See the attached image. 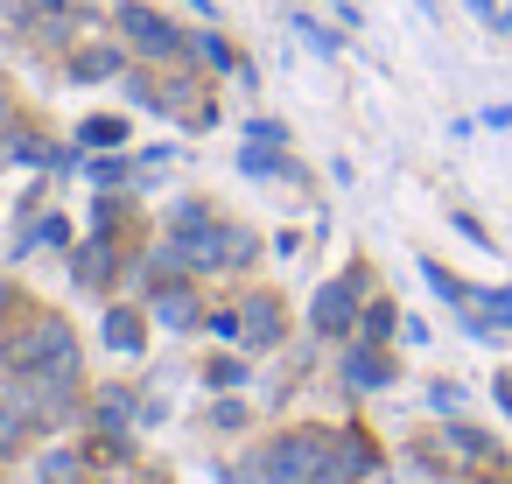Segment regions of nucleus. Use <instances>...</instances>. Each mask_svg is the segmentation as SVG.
I'll list each match as a JSON object with an SVG mask.
<instances>
[{"label":"nucleus","mask_w":512,"mask_h":484,"mask_svg":"<svg viewBox=\"0 0 512 484\" xmlns=\"http://www.w3.org/2000/svg\"><path fill=\"white\" fill-rule=\"evenodd\" d=\"M330 463V435H316V428H302V435H281L267 456H260V470H267V484H316V470Z\"/></svg>","instance_id":"1"},{"label":"nucleus","mask_w":512,"mask_h":484,"mask_svg":"<svg viewBox=\"0 0 512 484\" xmlns=\"http://www.w3.org/2000/svg\"><path fill=\"white\" fill-rule=\"evenodd\" d=\"M358 295H365V274H344V281H330V288L309 302V323H316V337H351V323H358Z\"/></svg>","instance_id":"2"},{"label":"nucleus","mask_w":512,"mask_h":484,"mask_svg":"<svg viewBox=\"0 0 512 484\" xmlns=\"http://www.w3.org/2000/svg\"><path fill=\"white\" fill-rule=\"evenodd\" d=\"M120 36L141 50V57H183L190 50V36H176L162 15H148V8H120Z\"/></svg>","instance_id":"3"},{"label":"nucleus","mask_w":512,"mask_h":484,"mask_svg":"<svg viewBox=\"0 0 512 484\" xmlns=\"http://www.w3.org/2000/svg\"><path fill=\"white\" fill-rule=\"evenodd\" d=\"M281 337V309H274V295H253L246 309H239V344L246 351H267Z\"/></svg>","instance_id":"4"},{"label":"nucleus","mask_w":512,"mask_h":484,"mask_svg":"<svg viewBox=\"0 0 512 484\" xmlns=\"http://www.w3.org/2000/svg\"><path fill=\"white\" fill-rule=\"evenodd\" d=\"M344 379H351L358 393H386V386H393V365H386L372 344H358V351H344Z\"/></svg>","instance_id":"5"},{"label":"nucleus","mask_w":512,"mask_h":484,"mask_svg":"<svg viewBox=\"0 0 512 484\" xmlns=\"http://www.w3.org/2000/svg\"><path fill=\"white\" fill-rule=\"evenodd\" d=\"M239 169H246V176H281V183H302V169H295L281 148H267V141H253V148L239 155Z\"/></svg>","instance_id":"6"},{"label":"nucleus","mask_w":512,"mask_h":484,"mask_svg":"<svg viewBox=\"0 0 512 484\" xmlns=\"http://www.w3.org/2000/svg\"><path fill=\"white\" fill-rule=\"evenodd\" d=\"M106 281H113V246L92 239V246L78 253V288H106Z\"/></svg>","instance_id":"7"},{"label":"nucleus","mask_w":512,"mask_h":484,"mask_svg":"<svg viewBox=\"0 0 512 484\" xmlns=\"http://www.w3.org/2000/svg\"><path fill=\"white\" fill-rule=\"evenodd\" d=\"M155 316H162L169 330H190V323H197V295H190V288H169V295L155 288Z\"/></svg>","instance_id":"8"},{"label":"nucleus","mask_w":512,"mask_h":484,"mask_svg":"<svg viewBox=\"0 0 512 484\" xmlns=\"http://www.w3.org/2000/svg\"><path fill=\"white\" fill-rule=\"evenodd\" d=\"M106 344L113 351H141V316L134 309H106Z\"/></svg>","instance_id":"9"},{"label":"nucleus","mask_w":512,"mask_h":484,"mask_svg":"<svg viewBox=\"0 0 512 484\" xmlns=\"http://www.w3.org/2000/svg\"><path fill=\"white\" fill-rule=\"evenodd\" d=\"M92 414H99V428H127V414H134V400H127V386H106Z\"/></svg>","instance_id":"10"},{"label":"nucleus","mask_w":512,"mask_h":484,"mask_svg":"<svg viewBox=\"0 0 512 484\" xmlns=\"http://www.w3.org/2000/svg\"><path fill=\"white\" fill-rule=\"evenodd\" d=\"M190 57H197V64H211V71H239V57H232L218 36H190Z\"/></svg>","instance_id":"11"},{"label":"nucleus","mask_w":512,"mask_h":484,"mask_svg":"<svg viewBox=\"0 0 512 484\" xmlns=\"http://www.w3.org/2000/svg\"><path fill=\"white\" fill-rule=\"evenodd\" d=\"M64 239H71V225H64V218L50 211V218H36V225H29V239H22V253H29V246H64Z\"/></svg>","instance_id":"12"},{"label":"nucleus","mask_w":512,"mask_h":484,"mask_svg":"<svg viewBox=\"0 0 512 484\" xmlns=\"http://www.w3.org/2000/svg\"><path fill=\"white\" fill-rule=\"evenodd\" d=\"M113 71H120V50H85V57H78V78H85V85H92V78H113Z\"/></svg>","instance_id":"13"},{"label":"nucleus","mask_w":512,"mask_h":484,"mask_svg":"<svg viewBox=\"0 0 512 484\" xmlns=\"http://www.w3.org/2000/svg\"><path fill=\"white\" fill-rule=\"evenodd\" d=\"M85 141L92 148H120L127 141V120H85Z\"/></svg>","instance_id":"14"},{"label":"nucleus","mask_w":512,"mask_h":484,"mask_svg":"<svg viewBox=\"0 0 512 484\" xmlns=\"http://www.w3.org/2000/svg\"><path fill=\"white\" fill-rule=\"evenodd\" d=\"M400 316H393V302H372L365 309V344H386V330H393Z\"/></svg>","instance_id":"15"},{"label":"nucleus","mask_w":512,"mask_h":484,"mask_svg":"<svg viewBox=\"0 0 512 484\" xmlns=\"http://www.w3.org/2000/svg\"><path fill=\"white\" fill-rule=\"evenodd\" d=\"M449 442H456L463 456H498V449H491V435H477V428H463V421L449 428Z\"/></svg>","instance_id":"16"},{"label":"nucleus","mask_w":512,"mask_h":484,"mask_svg":"<svg viewBox=\"0 0 512 484\" xmlns=\"http://www.w3.org/2000/svg\"><path fill=\"white\" fill-rule=\"evenodd\" d=\"M43 484H78V456H71V449H57V456L43 463Z\"/></svg>","instance_id":"17"},{"label":"nucleus","mask_w":512,"mask_h":484,"mask_svg":"<svg viewBox=\"0 0 512 484\" xmlns=\"http://www.w3.org/2000/svg\"><path fill=\"white\" fill-rule=\"evenodd\" d=\"M260 246H253V232H225V267H246Z\"/></svg>","instance_id":"18"},{"label":"nucleus","mask_w":512,"mask_h":484,"mask_svg":"<svg viewBox=\"0 0 512 484\" xmlns=\"http://www.w3.org/2000/svg\"><path fill=\"white\" fill-rule=\"evenodd\" d=\"M477 309H484L491 323H512V288H491V295H477Z\"/></svg>","instance_id":"19"},{"label":"nucleus","mask_w":512,"mask_h":484,"mask_svg":"<svg viewBox=\"0 0 512 484\" xmlns=\"http://www.w3.org/2000/svg\"><path fill=\"white\" fill-rule=\"evenodd\" d=\"M295 29H302V43H309V50H316V57H337V36H323V29H316V22H295Z\"/></svg>","instance_id":"20"},{"label":"nucleus","mask_w":512,"mask_h":484,"mask_svg":"<svg viewBox=\"0 0 512 484\" xmlns=\"http://www.w3.org/2000/svg\"><path fill=\"white\" fill-rule=\"evenodd\" d=\"M92 183H99V190H120V183H127V162H92Z\"/></svg>","instance_id":"21"},{"label":"nucleus","mask_w":512,"mask_h":484,"mask_svg":"<svg viewBox=\"0 0 512 484\" xmlns=\"http://www.w3.org/2000/svg\"><path fill=\"white\" fill-rule=\"evenodd\" d=\"M239 379H246L239 358H211V386H239Z\"/></svg>","instance_id":"22"},{"label":"nucleus","mask_w":512,"mask_h":484,"mask_svg":"<svg viewBox=\"0 0 512 484\" xmlns=\"http://www.w3.org/2000/svg\"><path fill=\"white\" fill-rule=\"evenodd\" d=\"M456 400H463V386H442V379L428 386V407H435V414H456Z\"/></svg>","instance_id":"23"},{"label":"nucleus","mask_w":512,"mask_h":484,"mask_svg":"<svg viewBox=\"0 0 512 484\" xmlns=\"http://www.w3.org/2000/svg\"><path fill=\"white\" fill-rule=\"evenodd\" d=\"M246 134H253V141H267V148H281V141H288V134H281V120H253Z\"/></svg>","instance_id":"24"},{"label":"nucleus","mask_w":512,"mask_h":484,"mask_svg":"<svg viewBox=\"0 0 512 484\" xmlns=\"http://www.w3.org/2000/svg\"><path fill=\"white\" fill-rule=\"evenodd\" d=\"M449 225H456V232H463V239H477V246H491V239H484V225H477V218H470V211H456V218H449Z\"/></svg>","instance_id":"25"},{"label":"nucleus","mask_w":512,"mask_h":484,"mask_svg":"<svg viewBox=\"0 0 512 484\" xmlns=\"http://www.w3.org/2000/svg\"><path fill=\"white\" fill-rule=\"evenodd\" d=\"M470 15H477V22H491V29H505V15L491 8V0H470Z\"/></svg>","instance_id":"26"},{"label":"nucleus","mask_w":512,"mask_h":484,"mask_svg":"<svg viewBox=\"0 0 512 484\" xmlns=\"http://www.w3.org/2000/svg\"><path fill=\"white\" fill-rule=\"evenodd\" d=\"M498 407H505V414H512V386H505V379H498Z\"/></svg>","instance_id":"27"},{"label":"nucleus","mask_w":512,"mask_h":484,"mask_svg":"<svg viewBox=\"0 0 512 484\" xmlns=\"http://www.w3.org/2000/svg\"><path fill=\"white\" fill-rule=\"evenodd\" d=\"M43 8H64V0H43Z\"/></svg>","instance_id":"28"}]
</instances>
